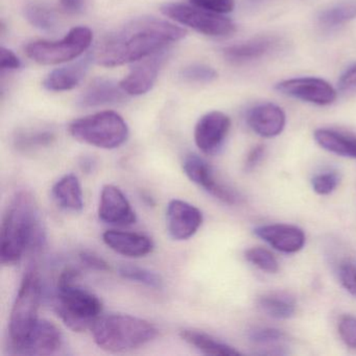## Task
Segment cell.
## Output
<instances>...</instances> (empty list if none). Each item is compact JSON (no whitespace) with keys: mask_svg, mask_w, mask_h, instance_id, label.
<instances>
[{"mask_svg":"<svg viewBox=\"0 0 356 356\" xmlns=\"http://www.w3.org/2000/svg\"><path fill=\"white\" fill-rule=\"evenodd\" d=\"M177 24L155 17L131 20L107 37L95 53V59L104 67H118L135 63L154 54L170 49L186 36Z\"/></svg>","mask_w":356,"mask_h":356,"instance_id":"obj_1","label":"cell"},{"mask_svg":"<svg viewBox=\"0 0 356 356\" xmlns=\"http://www.w3.org/2000/svg\"><path fill=\"white\" fill-rule=\"evenodd\" d=\"M45 243V231L34 197L18 193L6 210L0 229V261L18 264L28 251H37Z\"/></svg>","mask_w":356,"mask_h":356,"instance_id":"obj_2","label":"cell"},{"mask_svg":"<svg viewBox=\"0 0 356 356\" xmlns=\"http://www.w3.org/2000/svg\"><path fill=\"white\" fill-rule=\"evenodd\" d=\"M80 273L67 268L58 279L55 312L62 322L74 332L92 328L103 312V303L97 296L76 284Z\"/></svg>","mask_w":356,"mask_h":356,"instance_id":"obj_3","label":"cell"},{"mask_svg":"<svg viewBox=\"0 0 356 356\" xmlns=\"http://www.w3.org/2000/svg\"><path fill=\"white\" fill-rule=\"evenodd\" d=\"M91 330L95 343L114 353L143 347L158 335L157 328L149 321L122 314L99 316Z\"/></svg>","mask_w":356,"mask_h":356,"instance_id":"obj_4","label":"cell"},{"mask_svg":"<svg viewBox=\"0 0 356 356\" xmlns=\"http://www.w3.org/2000/svg\"><path fill=\"white\" fill-rule=\"evenodd\" d=\"M68 132L80 143L104 149L122 147L130 130L122 115L114 111H102L70 122Z\"/></svg>","mask_w":356,"mask_h":356,"instance_id":"obj_5","label":"cell"},{"mask_svg":"<svg viewBox=\"0 0 356 356\" xmlns=\"http://www.w3.org/2000/svg\"><path fill=\"white\" fill-rule=\"evenodd\" d=\"M41 293L38 272L35 268H30L22 279L10 316V353L26 341L38 324Z\"/></svg>","mask_w":356,"mask_h":356,"instance_id":"obj_6","label":"cell"},{"mask_svg":"<svg viewBox=\"0 0 356 356\" xmlns=\"http://www.w3.org/2000/svg\"><path fill=\"white\" fill-rule=\"evenodd\" d=\"M93 33L87 26L72 29L60 40H38L29 43L26 54L35 63L44 66L60 65L79 59L92 44Z\"/></svg>","mask_w":356,"mask_h":356,"instance_id":"obj_7","label":"cell"},{"mask_svg":"<svg viewBox=\"0 0 356 356\" xmlns=\"http://www.w3.org/2000/svg\"><path fill=\"white\" fill-rule=\"evenodd\" d=\"M160 11L172 22L205 36L225 38L236 32V24L230 18L193 5L166 3L161 6Z\"/></svg>","mask_w":356,"mask_h":356,"instance_id":"obj_8","label":"cell"},{"mask_svg":"<svg viewBox=\"0 0 356 356\" xmlns=\"http://www.w3.org/2000/svg\"><path fill=\"white\" fill-rule=\"evenodd\" d=\"M276 90L287 97L318 106L331 105L337 97V91L332 85L323 79L312 76L282 81L276 85Z\"/></svg>","mask_w":356,"mask_h":356,"instance_id":"obj_9","label":"cell"},{"mask_svg":"<svg viewBox=\"0 0 356 356\" xmlns=\"http://www.w3.org/2000/svg\"><path fill=\"white\" fill-rule=\"evenodd\" d=\"M168 49H165L135 62L128 76L120 82L122 90L129 97H141L149 92L157 83L160 70L168 60Z\"/></svg>","mask_w":356,"mask_h":356,"instance_id":"obj_10","label":"cell"},{"mask_svg":"<svg viewBox=\"0 0 356 356\" xmlns=\"http://www.w3.org/2000/svg\"><path fill=\"white\" fill-rule=\"evenodd\" d=\"M183 170L191 182L202 187L216 199L228 205L236 203V193L216 179L211 166L199 155H187L183 161Z\"/></svg>","mask_w":356,"mask_h":356,"instance_id":"obj_11","label":"cell"},{"mask_svg":"<svg viewBox=\"0 0 356 356\" xmlns=\"http://www.w3.org/2000/svg\"><path fill=\"white\" fill-rule=\"evenodd\" d=\"M231 129V120L220 111H211L200 118L195 124V143L206 155L218 153Z\"/></svg>","mask_w":356,"mask_h":356,"instance_id":"obj_12","label":"cell"},{"mask_svg":"<svg viewBox=\"0 0 356 356\" xmlns=\"http://www.w3.org/2000/svg\"><path fill=\"white\" fill-rule=\"evenodd\" d=\"M203 222L201 210L182 200H172L166 208V226L175 241H187Z\"/></svg>","mask_w":356,"mask_h":356,"instance_id":"obj_13","label":"cell"},{"mask_svg":"<svg viewBox=\"0 0 356 356\" xmlns=\"http://www.w3.org/2000/svg\"><path fill=\"white\" fill-rule=\"evenodd\" d=\"M99 218L113 226H130L136 222V213L130 202L118 187L108 184L102 188Z\"/></svg>","mask_w":356,"mask_h":356,"instance_id":"obj_14","label":"cell"},{"mask_svg":"<svg viewBox=\"0 0 356 356\" xmlns=\"http://www.w3.org/2000/svg\"><path fill=\"white\" fill-rule=\"evenodd\" d=\"M63 346V335L54 323L39 320L30 337L11 352L18 355H53Z\"/></svg>","mask_w":356,"mask_h":356,"instance_id":"obj_15","label":"cell"},{"mask_svg":"<svg viewBox=\"0 0 356 356\" xmlns=\"http://www.w3.org/2000/svg\"><path fill=\"white\" fill-rule=\"evenodd\" d=\"M254 233L270 247L283 253H297L305 245V233L299 227L286 224L264 225Z\"/></svg>","mask_w":356,"mask_h":356,"instance_id":"obj_16","label":"cell"},{"mask_svg":"<svg viewBox=\"0 0 356 356\" xmlns=\"http://www.w3.org/2000/svg\"><path fill=\"white\" fill-rule=\"evenodd\" d=\"M93 61H95V54L85 56L82 59L67 65L56 68L47 74L43 81V87L51 92H64L76 88L84 80Z\"/></svg>","mask_w":356,"mask_h":356,"instance_id":"obj_17","label":"cell"},{"mask_svg":"<svg viewBox=\"0 0 356 356\" xmlns=\"http://www.w3.org/2000/svg\"><path fill=\"white\" fill-rule=\"evenodd\" d=\"M247 122L256 134L264 138H273L284 130L286 115L279 106L262 104L250 110Z\"/></svg>","mask_w":356,"mask_h":356,"instance_id":"obj_18","label":"cell"},{"mask_svg":"<svg viewBox=\"0 0 356 356\" xmlns=\"http://www.w3.org/2000/svg\"><path fill=\"white\" fill-rule=\"evenodd\" d=\"M103 241L116 253L130 258L145 257L154 249L153 241L149 237L128 231H106Z\"/></svg>","mask_w":356,"mask_h":356,"instance_id":"obj_19","label":"cell"},{"mask_svg":"<svg viewBox=\"0 0 356 356\" xmlns=\"http://www.w3.org/2000/svg\"><path fill=\"white\" fill-rule=\"evenodd\" d=\"M129 97L120 83L110 79H97L80 95L78 105L82 108H97L101 106L122 103Z\"/></svg>","mask_w":356,"mask_h":356,"instance_id":"obj_20","label":"cell"},{"mask_svg":"<svg viewBox=\"0 0 356 356\" xmlns=\"http://www.w3.org/2000/svg\"><path fill=\"white\" fill-rule=\"evenodd\" d=\"M277 43L278 42L275 38L258 37L245 42L225 47L222 49V55L230 63L241 65L261 59L275 49Z\"/></svg>","mask_w":356,"mask_h":356,"instance_id":"obj_21","label":"cell"},{"mask_svg":"<svg viewBox=\"0 0 356 356\" xmlns=\"http://www.w3.org/2000/svg\"><path fill=\"white\" fill-rule=\"evenodd\" d=\"M56 203L67 211L80 212L84 208V195L78 177L65 175L56 182L51 189Z\"/></svg>","mask_w":356,"mask_h":356,"instance_id":"obj_22","label":"cell"},{"mask_svg":"<svg viewBox=\"0 0 356 356\" xmlns=\"http://www.w3.org/2000/svg\"><path fill=\"white\" fill-rule=\"evenodd\" d=\"M314 140L322 149L341 156L356 159V136L333 130V129H318L314 131Z\"/></svg>","mask_w":356,"mask_h":356,"instance_id":"obj_23","label":"cell"},{"mask_svg":"<svg viewBox=\"0 0 356 356\" xmlns=\"http://www.w3.org/2000/svg\"><path fill=\"white\" fill-rule=\"evenodd\" d=\"M181 339L186 341L189 345L199 350L206 355L214 356H233L241 355V352L235 348L231 347L228 343H222L218 339H214L203 331L195 330V329H183L180 332Z\"/></svg>","mask_w":356,"mask_h":356,"instance_id":"obj_24","label":"cell"},{"mask_svg":"<svg viewBox=\"0 0 356 356\" xmlns=\"http://www.w3.org/2000/svg\"><path fill=\"white\" fill-rule=\"evenodd\" d=\"M258 307L274 318H289L295 314L296 302L285 293H268L258 299Z\"/></svg>","mask_w":356,"mask_h":356,"instance_id":"obj_25","label":"cell"},{"mask_svg":"<svg viewBox=\"0 0 356 356\" xmlns=\"http://www.w3.org/2000/svg\"><path fill=\"white\" fill-rule=\"evenodd\" d=\"M356 19V0H343L321 12L318 24L325 29H335Z\"/></svg>","mask_w":356,"mask_h":356,"instance_id":"obj_26","label":"cell"},{"mask_svg":"<svg viewBox=\"0 0 356 356\" xmlns=\"http://www.w3.org/2000/svg\"><path fill=\"white\" fill-rule=\"evenodd\" d=\"M24 12V17L33 28L45 33H55L57 31V16L49 8L39 3H29Z\"/></svg>","mask_w":356,"mask_h":356,"instance_id":"obj_27","label":"cell"},{"mask_svg":"<svg viewBox=\"0 0 356 356\" xmlns=\"http://www.w3.org/2000/svg\"><path fill=\"white\" fill-rule=\"evenodd\" d=\"M56 140V134L49 130L20 131L14 137V145L18 151L30 152L49 147Z\"/></svg>","mask_w":356,"mask_h":356,"instance_id":"obj_28","label":"cell"},{"mask_svg":"<svg viewBox=\"0 0 356 356\" xmlns=\"http://www.w3.org/2000/svg\"><path fill=\"white\" fill-rule=\"evenodd\" d=\"M118 274L127 280L140 283L151 289H161L163 287V279L159 274L133 264H122L118 266Z\"/></svg>","mask_w":356,"mask_h":356,"instance_id":"obj_29","label":"cell"},{"mask_svg":"<svg viewBox=\"0 0 356 356\" xmlns=\"http://www.w3.org/2000/svg\"><path fill=\"white\" fill-rule=\"evenodd\" d=\"M218 74L211 66L193 63L185 66L180 72V78L184 82L193 84H210L218 79Z\"/></svg>","mask_w":356,"mask_h":356,"instance_id":"obj_30","label":"cell"},{"mask_svg":"<svg viewBox=\"0 0 356 356\" xmlns=\"http://www.w3.org/2000/svg\"><path fill=\"white\" fill-rule=\"evenodd\" d=\"M245 257L248 261L264 272L270 274L278 272L279 264L276 257L264 248H251L245 251Z\"/></svg>","mask_w":356,"mask_h":356,"instance_id":"obj_31","label":"cell"},{"mask_svg":"<svg viewBox=\"0 0 356 356\" xmlns=\"http://www.w3.org/2000/svg\"><path fill=\"white\" fill-rule=\"evenodd\" d=\"M339 177L337 172H328L314 176L312 180V186L314 193L320 195H330L339 185Z\"/></svg>","mask_w":356,"mask_h":356,"instance_id":"obj_32","label":"cell"},{"mask_svg":"<svg viewBox=\"0 0 356 356\" xmlns=\"http://www.w3.org/2000/svg\"><path fill=\"white\" fill-rule=\"evenodd\" d=\"M191 5L212 13L226 15L235 9V0H189Z\"/></svg>","mask_w":356,"mask_h":356,"instance_id":"obj_33","label":"cell"},{"mask_svg":"<svg viewBox=\"0 0 356 356\" xmlns=\"http://www.w3.org/2000/svg\"><path fill=\"white\" fill-rule=\"evenodd\" d=\"M339 333L346 346L356 349V316L346 314L339 322Z\"/></svg>","mask_w":356,"mask_h":356,"instance_id":"obj_34","label":"cell"},{"mask_svg":"<svg viewBox=\"0 0 356 356\" xmlns=\"http://www.w3.org/2000/svg\"><path fill=\"white\" fill-rule=\"evenodd\" d=\"M250 339L259 345H274L285 339V334L281 330L275 328H258L252 331Z\"/></svg>","mask_w":356,"mask_h":356,"instance_id":"obj_35","label":"cell"},{"mask_svg":"<svg viewBox=\"0 0 356 356\" xmlns=\"http://www.w3.org/2000/svg\"><path fill=\"white\" fill-rule=\"evenodd\" d=\"M339 276L343 286L350 293L356 296V266L354 268L349 262H343L339 266Z\"/></svg>","mask_w":356,"mask_h":356,"instance_id":"obj_36","label":"cell"},{"mask_svg":"<svg viewBox=\"0 0 356 356\" xmlns=\"http://www.w3.org/2000/svg\"><path fill=\"white\" fill-rule=\"evenodd\" d=\"M22 60L16 56L14 51L7 47H1L0 49V68L3 72H12L22 68Z\"/></svg>","mask_w":356,"mask_h":356,"instance_id":"obj_37","label":"cell"},{"mask_svg":"<svg viewBox=\"0 0 356 356\" xmlns=\"http://www.w3.org/2000/svg\"><path fill=\"white\" fill-rule=\"evenodd\" d=\"M80 259L82 264H84L87 268H91V270H101V272L110 270L109 264L103 257L93 253V252H81Z\"/></svg>","mask_w":356,"mask_h":356,"instance_id":"obj_38","label":"cell"},{"mask_svg":"<svg viewBox=\"0 0 356 356\" xmlns=\"http://www.w3.org/2000/svg\"><path fill=\"white\" fill-rule=\"evenodd\" d=\"M337 86L341 91H350L356 89V63L343 72L339 78Z\"/></svg>","mask_w":356,"mask_h":356,"instance_id":"obj_39","label":"cell"},{"mask_svg":"<svg viewBox=\"0 0 356 356\" xmlns=\"http://www.w3.org/2000/svg\"><path fill=\"white\" fill-rule=\"evenodd\" d=\"M264 153H266V147L264 145H256L253 149L250 151V153L248 154L247 159H245V170H252L260 161H261L262 158H264Z\"/></svg>","mask_w":356,"mask_h":356,"instance_id":"obj_40","label":"cell"},{"mask_svg":"<svg viewBox=\"0 0 356 356\" xmlns=\"http://www.w3.org/2000/svg\"><path fill=\"white\" fill-rule=\"evenodd\" d=\"M62 9L68 14H79L83 11L84 0H60Z\"/></svg>","mask_w":356,"mask_h":356,"instance_id":"obj_41","label":"cell"},{"mask_svg":"<svg viewBox=\"0 0 356 356\" xmlns=\"http://www.w3.org/2000/svg\"><path fill=\"white\" fill-rule=\"evenodd\" d=\"M80 165L85 172H90V170H92L93 166H95V161L91 158H83Z\"/></svg>","mask_w":356,"mask_h":356,"instance_id":"obj_42","label":"cell"}]
</instances>
